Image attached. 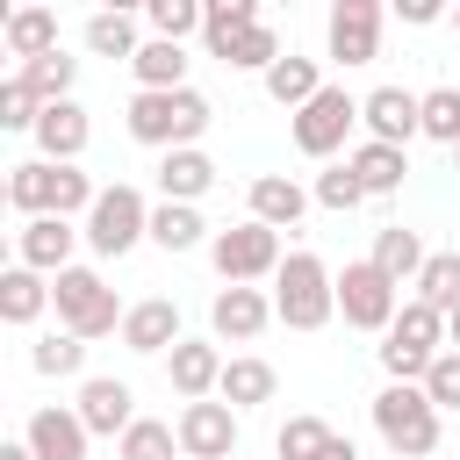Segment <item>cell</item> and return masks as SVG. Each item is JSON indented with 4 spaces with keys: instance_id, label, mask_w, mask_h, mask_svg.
<instances>
[{
    "instance_id": "obj_4",
    "label": "cell",
    "mask_w": 460,
    "mask_h": 460,
    "mask_svg": "<svg viewBox=\"0 0 460 460\" xmlns=\"http://www.w3.org/2000/svg\"><path fill=\"white\" fill-rule=\"evenodd\" d=\"M50 302H58V323H65L72 338H108V331H122V316H129L93 266H65V273L50 280Z\"/></svg>"
},
{
    "instance_id": "obj_31",
    "label": "cell",
    "mask_w": 460,
    "mask_h": 460,
    "mask_svg": "<svg viewBox=\"0 0 460 460\" xmlns=\"http://www.w3.org/2000/svg\"><path fill=\"white\" fill-rule=\"evenodd\" d=\"M201 230H208V223H201L187 201H158V208H151V244H158V252H194Z\"/></svg>"
},
{
    "instance_id": "obj_37",
    "label": "cell",
    "mask_w": 460,
    "mask_h": 460,
    "mask_svg": "<svg viewBox=\"0 0 460 460\" xmlns=\"http://www.w3.org/2000/svg\"><path fill=\"white\" fill-rule=\"evenodd\" d=\"M29 367H36V374H79V367H86V338H72V331H50V338H36Z\"/></svg>"
},
{
    "instance_id": "obj_19",
    "label": "cell",
    "mask_w": 460,
    "mask_h": 460,
    "mask_svg": "<svg viewBox=\"0 0 460 460\" xmlns=\"http://www.w3.org/2000/svg\"><path fill=\"white\" fill-rule=\"evenodd\" d=\"M86 137H93V122H86L79 101H50L43 122H36V151H43L50 165H72V158L86 151Z\"/></svg>"
},
{
    "instance_id": "obj_7",
    "label": "cell",
    "mask_w": 460,
    "mask_h": 460,
    "mask_svg": "<svg viewBox=\"0 0 460 460\" xmlns=\"http://www.w3.org/2000/svg\"><path fill=\"white\" fill-rule=\"evenodd\" d=\"M208 259H216V273H223L230 288H252V280L280 273V230H266V223H237V230H216Z\"/></svg>"
},
{
    "instance_id": "obj_12",
    "label": "cell",
    "mask_w": 460,
    "mask_h": 460,
    "mask_svg": "<svg viewBox=\"0 0 460 460\" xmlns=\"http://www.w3.org/2000/svg\"><path fill=\"white\" fill-rule=\"evenodd\" d=\"M180 453L187 460H230L237 453V410L230 402H187L180 410Z\"/></svg>"
},
{
    "instance_id": "obj_24",
    "label": "cell",
    "mask_w": 460,
    "mask_h": 460,
    "mask_svg": "<svg viewBox=\"0 0 460 460\" xmlns=\"http://www.w3.org/2000/svg\"><path fill=\"white\" fill-rule=\"evenodd\" d=\"M0 36H7V50H14L22 65H36V58L58 50V14H50V7H14V14L0 22Z\"/></svg>"
},
{
    "instance_id": "obj_34",
    "label": "cell",
    "mask_w": 460,
    "mask_h": 460,
    "mask_svg": "<svg viewBox=\"0 0 460 460\" xmlns=\"http://www.w3.org/2000/svg\"><path fill=\"white\" fill-rule=\"evenodd\" d=\"M86 50H93V58H137L144 43H137V22H129L122 7H101V14L86 22Z\"/></svg>"
},
{
    "instance_id": "obj_43",
    "label": "cell",
    "mask_w": 460,
    "mask_h": 460,
    "mask_svg": "<svg viewBox=\"0 0 460 460\" xmlns=\"http://www.w3.org/2000/svg\"><path fill=\"white\" fill-rule=\"evenodd\" d=\"M395 14H402V22H417V29H424V22H438V14H446V7H438V0H395Z\"/></svg>"
},
{
    "instance_id": "obj_1",
    "label": "cell",
    "mask_w": 460,
    "mask_h": 460,
    "mask_svg": "<svg viewBox=\"0 0 460 460\" xmlns=\"http://www.w3.org/2000/svg\"><path fill=\"white\" fill-rule=\"evenodd\" d=\"M216 122V108L194 93V86H172V93H129V137L151 144V151H194V137Z\"/></svg>"
},
{
    "instance_id": "obj_14",
    "label": "cell",
    "mask_w": 460,
    "mask_h": 460,
    "mask_svg": "<svg viewBox=\"0 0 460 460\" xmlns=\"http://www.w3.org/2000/svg\"><path fill=\"white\" fill-rule=\"evenodd\" d=\"M223 367H230V359H223L208 338H180V345L165 352V381H172L187 402H208V395L223 388Z\"/></svg>"
},
{
    "instance_id": "obj_9",
    "label": "cell",
    "mask_w": 460,
    "mask_h": 460,
    "mask_svg": "<svg viewBox=\"0 0 460 460\" xmlns=\"http://www.w3.org/2000/svg\"><path fill=\"white\" fill-rule=\"evenodd\" d=\"M352 122H359V101H352L345 86H323L309 108H295V151H309V158H331V151L352 137Z\"/></svg>"
},
{
    "instance_id": "obj_23",
    "label": "cell",
    "mask_w": 460,
    "mask_h": 460,
    "mask_svg": "<svg viewBox=\"0 0 460 460\" xmlns=\"http://www.w3.org/2000/svg\"><path fill=\"white\" fill-rule=\"evenodd\" d=\"M7 208H22L29 223L58 208V165L50 158H29V165H7Z\"/></svg>"
},
{
    "instance_id": "obj_42",
    "label": "cell",
    "mask_w": 460,
    "mask_h": 460,
    "mask_svg": "<svg viewBox=\"0 0 460 460\" xmlns=\"http://www.w3.org/2000/svg\"><path fill=\"white\" fill-rule=\"evenodd\" d=\"M417 388L431 395V410H460V352H438V359H431V374H424Z\"/></svg>"
},
{
    "instance_id": "obj_3",
    "label": "cell",
    "mask_w": 460,
    "mask_h": 460,
    "mask_svg": "<svg viewBox=\"0 0 460 460\" xmlns=\"http://www.w3.org/2000/svg\"><path fill=\"white\" fill-rule=\"evenodd\" d=\"M374 431H381V446H388L395 460L438 453V410H431V395H424L417 381H388V388L374 395Z\"/></svg>"
},
{
    "instance_id": "obj_13",
    "label": "cell",
    "mask_w": 460,
    "mask_h": 460,
    "mask_svg": "<svg viewBox=\"0 0 460 460\" xmlns=\"http://www.w3.org/2000/svg\"><path fill=\"white\" fill-rule=\"evenodd\" d=\"M86 230H72L65 216H36V223H22V237H14V266H29V273H65L72 266V244H79Z\"/></svg>"
},
{
    "instance_id": "obj_21",
    "label": "cell",
    "mask_w": 460,
    "mask_h": 460,
    "mask_svg": "<svg viewBox=\"0 0 460 460\" xmlns=\"http://www.w3.org/2000/svg\"><path fill=\"white\" fill-rule=\"evenodd\" d=\"M208 187H216V158H208V151H165V158H158V194H165V201H187V208H194Z\"/></svg>"
},
{
    "instance_id": "obj_47",
    "label": "cell",
    "mask_w": 460,
    "mask_h": 460,
    "mask_svg": "<svg viewBox=\"0 0 460 460\" xmlns=\"http://www.w3.org/2000/svg\"><path fill=\"white\" fill-rule=\"evenodd\" d=\"M453 29H460V7H453Z\"/></svg>"
},
{
    "instance_id": "obj_10",
    "label": "cell",
    "mask_w": 460,
    "mask_h": 460,
    "mask_svg": "<svg viewBox=\"0 0 460 460\" xmlns=\"http://www.w3.org/2000/svg\"><path fill=\"white\" fill-rule=\"evenodd\" d=\"M323 43H331L338 65H374L381 58V0H338Z\"/></svg>"
},
{
    "instance_id": "obj_6",
    "label": "cell",
    "mask_w": 460,
    "mask_h": 460,
    "mask_svg": "<svg viewBox=\"0 0 460 460\" xmlns=\"http://www.w3.org/2000/svg\"><path fill=\"white\" fill-rule=\"evenodd\" d=\"M137 237H151V208H144V194L137 187H101V201L86 208V244L101 252V259H122V252H137Z\"/></svg>"
},
{
    "instance_id": "obj_44",
    "label": "cell",
    "mask_w": 460,
    "mask_h": 460,
    "mask_svg": "<svg viewBox=\"0 0 460 460\" xmlns=\"http://www.w3.org/2000/svg\"><path fill=\"white\" fill-rule=\"evenodd\" d=\"M323 460H359V446H352V438H345V431H338V438H331V453H323Z\"/></svg>"
},
{
    "instance_id": "obj_28",
    "label": "cell",
    "mask_w": 460,
    "mask_h": 460,
    "mask_svg": "<svg viewBox=\"0 0 460 460\" xmlns=\"http://www.w3.org/2000/svg\"><path fill=\"white\" fill-rule=\"evenodd\" d=\"M266 93L295 115V108H309L316 93H323V72H316V58H280L273 72H266Z\"/></svg>"
},
{
    "instance_id": "obj_5",
    "label": "cell",
    "mask_w": 460,
    "mask_h": 460,
    "mask_svg": "<svg viewBox=\"0 0 460 460\" xmlns=\"http://www.w3.org/2000/svg\"><path fill=\"white\" fill-rule=\"evenodd\" d=\"M438 345H446V309H431V302H402V316L388 323V345H381L388 381H424L431 359H438Z\"/></svg>"
},
{
    "instance_id": "obj_20",
    "label": "cell",
    "mask_w": 460,
    "mask_h": 460,
    "mask_svg": "<svg viewBox=\"0 0 460 460\" xmlns=\"http://www.w3.org/2000/svg\"><path fill=\"white\" fill-rule=\"evenodd\" d=\"M122 345H129V352H172V345H180V302H165V295L129 302V316H122Z\"/></svg>"
},
{
    "instance_id": "obj_11",
    "label": "cell",
    "mask_w": 460,
    "mask_h": 460,
    "mask_svg": "<svg viewBox=\"0 0 460 460\" xmlns=\"http://www.w3.org/2000/svg\"><path fill=\"white\" fill-rule=\"evenodd\" d=\"M359 122H367V137L374 144H410V137H424V93H402V86H374L367 101H359Z\"/></svg>"
},
{
    "instance_id": "obj_8",
    "label": "cell",
    "mask_w": 460,
    "mask_h": 460,
    "mask_svg": "<svg viewBox=\"0 0 460 460\" xmlns=\"http://www.w3.org/2000/svg\"><path fill=\"white\" fill-rule=\"evenodd\" d=\"M338 316H345L352 331H388V323L402 316V302H395V280H388L374 259H352V266L338 273Z\"/></svg>"
},
{
    "instance_id": "obj_33",
    "label": "cell",
    "mask_w": 460,
    "mask_h": 460,
    "mask_svg": "<svg viewBox=\"0 0 460 460\" xmlns=\"http://www.w3.org/2000/svg\"><path fill=\"white\" fill-rule=\"evenodd\" d=\"M115 460H187L180 453V424H158V417H137L122 431V453Z\"/></svg>"
},
{
    "instance_id": "obj_15",
    "label": "cell",
    "mask_w": 460,
    "mask_h": 460,
    "mask_svg": "<svg viewBox=\"0 0 460 460\" xmlns=\"http://www.w3.org/2000/svg\"><path fill=\"white\" fill-rule=\"evenodd\" d=\"M72 410H79V424H86V431H108V438L137 424V395H129V381H115V374L79 381V402H72Z\"/></svg>"
},
{
    "instance_id": "obj_18",
    "label": "cell",
    "mask_w": 460,
    "mask_h": 460,
    "mask_svg": "<svg viewBox=\"0 0 460 460\" xmlns=\"http://www.w3.org/2000/svg\"><path fill=\"white\" fill-rule=\"evenodd\" d=\"M208 58H223L230 72H273L280 65V36H273V22H244L230 36H208Z\"/></svg>"
},
{
    "instance_id": "obj_25",
    "label": "cell",
    "mask_w": 460,
    "mask_h": 460,
    "mask_svg": "<svg viewBox=\"0 0 460 460\" xmlns=\"http://www.w3.org/2000/svg\"><path fill=\"white\" fill-rule=\"evenodd\" d=\"M129 72H137V93H172V86H187V50L165 43V36H151L129 58Z\"/></svg>"
},
{
    "instance_id": "obj_30",
    "label": "cell",
    "mask_w": 460,
    "mask_h": 460,
    "mask_svg": "<svg viewBox=\"0 0 460 460\" xmlns=\"http://www.w3.org/2000/svg\"><path fill=\"white\" fill-rule=\"evenodd\" d=\"M14 79L50 108V101H72V79H79V58H65V50H50V58H36V65H14Z\"/></svg>"
},
{
    "instance_id": "obj_2",
    "label": "cell",
    "mask_w": 460,
    "mask_h": 460,
    "mask_svg": "<svg viewBox=\"0 0 460 460\" xmlns=\"http://www.w3.org/2000/svg\"><path fill=\"white\" fill-rule=\"evenodd\" d=\"M273 316L288 331H323L338 316V273L316 252H288L280 273H273Z\"/></svg>"
},
{
    "instance_id": "obj_41",
    "label": "cell",
    "mask_w": 460,
    "mask_h": 460,
    "mask_svg": "<svg viewBox=\"0 0 460 460\" xmlns=\"http://www.w3.org/2000/svg\"><path fill=\"white\" fill-rule=\"evenodd\" d=\"M36 122H43V101H36L22 79H7V86H0V129H29V137H36Z\"/></svg>"
},
{
    "instance_id": "obj_35",
    "label": "cell",
    "mask_w": 460,
    "mask_h": 460,
    "mask_svg": "<svg viewBox=\"0 0 460 460\" xmlns=\"http://www.w3.org/2000/svg\"><path fill=\"white\" fill-rule=\"evenodd\" d=\"M417 302H431V309H460V252H431L424 259V273H417Z\"/></svg>"
},
{
    "instance_id": "obj_32",
    "label": "cell",
    "mask_w": 460,
    "mask_h": 460,
    "mask_svg": "<svg viewBox=\"0 0 460 460\" xmlns=\"http://www.w3.org/2000/svg\"><path fill=\"white\" fill-rule=\"evenodd\" d=\"M230 410H252V402H273V367L266 359H230L223 367V388H216Z\"/></svg>"
},
{
    "instance_id": "obj_40",
    "label": "cell",
    "mask_w": 460,
    "mask_h": 460,
    "mask_svg": "<svg viewBox=\"0 0 460 460\" xmlns=\"http://www.w3.org/2000/svg\"><path fill=\"white\" fill-rule=\"evenodd\" d=\"M316 201H323L331 216H352V208L367 201V187L352 180V165H331V172H316Z\"/></svg>"
},
{
    "instance_id": "obj_45",
    "label": "cell",
    "mask_w": 460,
    "mask_h": 460,
    "mask_svg": "<svg viewBox=\"0 0 460 460\" xmlns=\"http://www.w3.org/2000/svg\"><path fill=\"white\" fill-rule=\"evenodd\" d=\"M0 460H36V453H29V438H14V446H0Z\"/></svg>"
},
{
    "instance_id": "obj_38",
    "label": "cell",
    "mask_w": 460,
    "mask_h": 460,
    "mask_svg": "<svg viewBox=\"0 0 460 460\" xmlns=\"http://www.w3.org/2000/svg\"><path fill=\"white\" fill-rule=\"evenodd\" d=\"M424 137L460 151V86H431L424 93Z\"/></svg>"
},
{
    "instance_id": "obj_39",
    "label": "cell",
    "mask_w": 460,
    "mask_h": 460,
    "mask_svg": "<svg viewBox=\"0 0 460 460\" xmlns=\"http://www.w3.org/2000/svg\"><path fill=\"white\" fill-rule=\"evenodd\" d=\"M144 14H151V29H158L165 43H180V36H194V29H201V0H151Z\"/></svg>"
},
{
    "instance_id": "obj_29",
    "label": "cell",
    "mask_w": 460,
    "mask_h": 460,
    "mask_svg": "<svg viewBox=\"0 0 460 460\" xmlns=\"http://www.w3.org/2000/svg\"><path fill=\"white\" fill-rule=\"evenodd\" d=\"M43 302H50V280H43V273H29V266H7V273H0V316H7V323H36Z\"/></svg>"
},
{
    "instance_id": "obj_16",
    "label": "cell",
    "mask_w": 460,
    "mask_h": 460,
    "mask_svg": "<svg viewBox=\"0 0 460 460\" xmlns=\"http://www.w3.org/2000/svg\"><path fill=\"white\" fill-rule=\"evenodd\" d=\"M22 438H29V453H36V460H86V438H93V431L79 424V410L50 402V410H36V417H29V431H22Z\"/></svg>"
},
{
    "instance_id": "obj_46",
    "label": "cell",
    "mask_w": 460,
    "mask_h": 460,
    "mask_svg": "<svg viewBox=\"0 0 460 460\" xmlns=\"http://www.w3.org/2000/svg\"><path fill=\"white\" fill-rule=\"evenodd\" d=\"M446 338H453V352H460V309H453V316H446Z\"/></svg>"
},
{
    "instance_id": "obj_27",
    "label": "cell",
    "mask_w": 460,
    "mask_h": 460,
    "mask_svg": "<svg viewBox=\"0 0 460 460\" xmlns=\"http://www.w3.org/2000/svg\"><path fill=\"white\" fill-rule=\"evenodd\" d=\"M424 259H431V252H424V237H417V230H402V223H388V230L374 237V266H381L395 288H402V280H417V273H424Z\"/></svg>"
},
{
    "instance_id": "obj_26",
    "label": "cell",
    "mask_w": 460,
    "mask_h": 460,
    "mask_svg": "<svg viewBox=\"0 0 460 460\" xmlns=\"http://www.w3.org/2000/svg\"><path fill=\"white\" fill-rule=\"evenodd\" d=\"M345 165H352V180H359L367 194H395V187H402V172H410V158H402L395 144H374V137H367Z\"/></svg>"
},
{
    "instance_id": "obj_17",
    "label": "cell",
    "mask_w": 460,
    "mask_h": 460,
    "mask_svg": "<svg viewBox=\"0 0 460 460\" xmlns=\"http://www.w3.org/2000/svg\"><path fill=\"white\" fill-rule=\"evenodd\" d=\"M208 323H216V338H230V345H252V338L273 323V302H266L259 288H223V295L208 302Z\"/></svg>"
},
{
    "instance_id": "obj_22",
    "label": "cell",
    "mask_w": 460,
    "mask_h": 460,
    "mask_svg": "<svg viewBox=\"0 0 460 460\" xmlns=\"http://www.w3.org/2000/svg\"><path fill=\"white\" fill-rule=\"evenodd\" d=\"M302 208H309V194H302L288 172H259V180H252V223H266V230H295Z\"/></svg>"
},
{
    "instance_id": "obj_36",
    "label": "cell",
    "mask_w": 460,
    "mask_h": 460,
    "mask_svg": "<svg viewBox=\"0 0 460 460\" xmlns=\"http://www.w3.org/2000/svg\"><path fill=\"white\" fill-rule=\"evenodd\" d=\"M331 438H338V431H331L323 417H288V424H280V438H273V453H280V460H323V453H331Z\"/></svg>"
}]
</instances>
